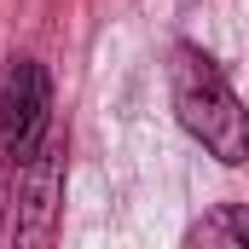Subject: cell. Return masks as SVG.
Returning a JSON list of instances; mask_svg holds the SVG:
<instances>
[{
    "mask_svg": "<svg viewBox=\"0 0 249 249\" xmlns=\"http://www.w3.org/2000/svg\"><path fill=\"white\" fill-rule=\"evenodd\" d=\"M53 127V87L35 58H12L0 70V139L18 151V162L35 157V145Z\"/></svg>",
    "mask_w": 249,
    "mask_h": 249,
    "instance_id": "obj_3",
    "label": "cell"
},
{
    "mask_svg": "<svg viewBox=\"0 0 249 249\" xmlns=\"http://www.w3.org/2000/svg\"><path fill=\"white\" fill-rule=\"evenodd\" d=\"M168 93H174V116L191 139L226 162V168H244L249 162V110L244 99L232 93V81L220 75V64L197 47H174L168 64Z\"/></svg>",
    "mask_w": 249,
    "mask_h": 249,
    "instance_id": "obj_1",
    "label": "cell"
},
{
    "mask_svg": "<svg viewBox=\"0 0 249 249\" xmlns=\"http://www.w3.org/2000/svg\"><path fill=\"white\" fill-rule=\"evenodd\" d=\"M58 203H64V133L47 127V139L23 162L18 197H12V232H18V244H47L53 226H58Z\"/></svg>",
    "mask_w": 249,
    "mask_h": 249,
    "instance_id": "obj_2",
    "label": "cell"
},
{
    "mask_svg": "<svg viewBox=\"0 0 249 249\" xmlns=\"http://www.w3.org/2000/svg\"><path fill=\"white\" fill-rule=\"evenodd\" d=\"M18 174H23V162H18V151L0 139V232H6V214H12V197H18Z\"/></svg>",
    "mask_w": 249,
    "mask_h": 249,
    "instance_id": "obj_5",
    "label": "cell"
},
{
    "mask_svg": "<svg viewBox=\"0 0 249 249\" xmlns=\"http://www.w3.org/2000/svg\"><path fill=\"white\" fill-rule=\"evenodd\" d=\"M197 249H249V203H220L186 232Z\"/></svg>",
    "mask_w": 249,
    "mask_h": 249,
    "instance_id": "obj_4",
    "label": "cell"
}]
</instances>
